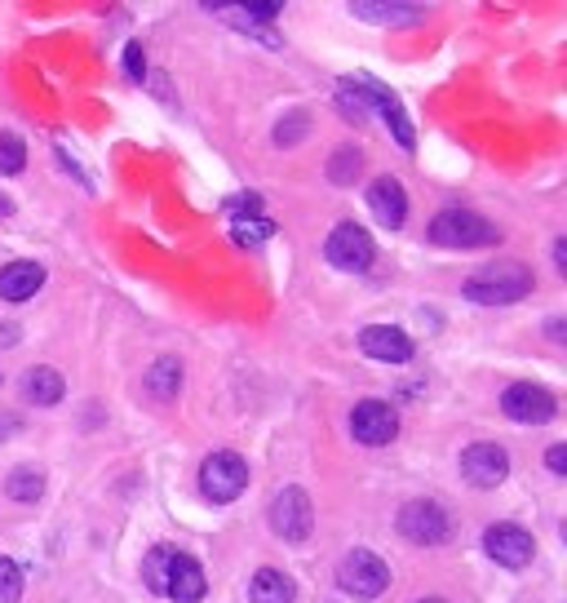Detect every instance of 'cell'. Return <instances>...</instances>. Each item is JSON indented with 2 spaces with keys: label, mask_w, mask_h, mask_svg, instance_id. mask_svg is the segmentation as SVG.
I'll use <instances>...</instances> for the list:
<instances>
[{
  "label": "cell",
  "mask_w": 567,
  "mask_h": 603,
  "mask_svg": "<svg viewBox=\"0 0 567 603\" xmlns=\"http://www.w3.org/2000/svg\"><path fill=\"white\" fill-rule=\"evenodd\" d=\"M6 493H10L14 501H41V493H45V475H41L36 466H19V470H10Z\"/></svg>",
  "instance_id": "21"
},
{
  "label": "cell",
  "mask_w": 567,
  "mask_h": 603,
  "mask_svg": "<svg viewBox=\"0 0 567 603\" xmlns=\"http://www.w3.org/2000/svg\"><path fill=\"white\" fill-rule=\"evenodd\" d=\"M14 338H19V329H10V325L0 329V347H14Z\"/></svg>",
  "instance_id": "29"
},
{
  "label": "cell",
  "mask_w": 567,
  "mask_h": 603,
  "mask_svg": "<svg viewBox=\"0 0 567 603\" xmlns=\"http://www.w3.org/2000/svg\"><path fill=\"white\" fill-rule=\"evenodd\" d=\"M421 603H443V599H421Z\"/></svg>",
  "instance_id": "31"
},
{
  "label": "cell",
  "mask_w": 567,
  "mask_h": 603,
  "mask_svg": "<svg viewBox=\"0 0 567 603\" xmlns=\"http://www.w3.org/2000/svg\"><path fill=\"white\" fill-rule=\"evenodd\" d=\"M355 19L364 23H391V28H408L421 19V6H377V0H360V6H351Z\"/></svg>",
  "instance_id": "17"
},
{
  "label": "cell",
  "mask_w": 567,
  "mask_h": 603,
  "mask_svg": "<svg viewBox=\"0 0 567 603\" xmlns=\"http://www.w3.org/2000/svg\"><path fill=\"white\" fill-rule=\"evenodd\" d=\"M545 466H549L554 475H567V444H549V453H545Z\"/></svg>",
  "instance_id": "27"
},
{
  "label": "cell",
  "mask_w": 567,
  "mask_h": 603,
  "mask_svg": "<svg viewBox=\"0 0 567 603\" xmlns=\"http://www.w3.org/2000/svg\"><path fill=\"white\" fill-rule=\"evenodd\" d=\"M248 599L253 603H293V581L284 572H275V568H261L253 576V585H248Z\"/></svg>",
  "instance_id": "19"
},
{
  "label": "cell",
  "mask_w": 567,
  "mask_h": 603,
  "mask_svg": "<svg viewBox=\"0 0 567 603\" xmlns=\"http://www.w3.org/2000/svg\"><path fill=\"white\" fill-rule=\"evenodd\" d=\"M19 594H23V572L14 559L0 554V603H19Z\"/></svg>",
  "instance_id": "24"
},
{
  "label": "cell",
  "mask_w": 567,
  "mask_h": 603,
  "mask_svg": "<svg viewBox=\"0 0 567 603\" xmlns=\"http://www.w3.org/2000/svg\"><path fill=\"white\" fill-rule=\"evenodd\" d=\"M23 165H28V147H23V138H14V134H0V173H23Z\"/></svg>",
  "instance_id": "23"
},
{
  "label": "cell",
  "mask_w": 567,
  "mask_h": 603,
  "mask_svg": "<svg viewBox=\"0 0 567 603\" xmlns=\"http://www.w3.org/2000/svg\"><path fill=\"white\" fill-rule=\"evenodd\" d=\"M324 253H329V262H333L338 271H368L373 257H377L373 235H368L360 222H338L333 235H329V244H324Z\"/></svg>",
  "instance_id": "8"
},
{
  "label": "cell",
  "mask_w": 567,
  "mask_h": 603,
  "mask_svg": "<svg viewBox=\"0 0 567 603\" xmlns=\"http://www.w3.org/2000/svg\"><path fill=\"white\" fill-rule=\"evenodd\" d=\"M430 240H435L439 248H488V244H496L501 235H496V226H492L488 218H479V213H470V209H443V213L430 222Z\"/></svg>",
  "instance_id": "3"
},
{
  "label": "cell",
  "mask_w": 567,
  "mask_h": 603,
  "mask_svg": "<svg viewBox=\"0 0 567 603\" xmlns=\"http://www.w3.org/2000/svg\"><path fill=\"white\" fill-rule=\"evenodd\" d=\"M368 209H373V218L382 222V226H404V218H408V191H404V182L399 178H377L373 187H368Z\"/></svg>",
  "instance_id": "15"
},
{
  "label": "cell",
  "mask_w": 567,
  "mask_h": 603,
  "mask_svg": "<svg viewBox=\"0 0 567 603\" xmlns=\"http://www.w3.org/2000/svg\"><path fill=\"white\" fill-rule=\"evenodd\" d=\"M125 76H129V81H142V76H147V54H142V45H129V50H125Z\"/></svg>",
  "instance_id": "26"
},
{
  "label": "cell",
  "mask_w": 567,
  "mask_h": 603,
  "mask_svg": "<svg viewBox=\"0 0 567 603\" xmlns=\"http://www.w3.org/2000/svg\"><path fill=\"white\" fill-rule=\"evenodd\" d=\"M360 351L368 360H382V364H408L413 360V338L404 329H391V325H368L360 334Z\"/></svg>",
  "instance_id": "14"
},
{
  "label": "cell",
  "mask_w": 567,
  "mask_h": 603,
  "mask_svg": "<svg viewBox=\"0 0 567 603\" xmlns=\"http://www.w3.org/2000/svg\"><path fill=\"white\" fill-rule=\"evenodd\" d=\"M41 284H45L41 262H10L6 271H0V297L6 302H28V297H36Z\"/></svg>",
  "instance_id": "16"
},
{
  "label": "cell",
  "mask_w": 567,
  "mask_h": 603,
  "mask_svg": "<svg viewBox=\"0 0 567 603\" xmlns=\"http://www.w3.org/2000/svg\"><path fill=\"white\" fill-rule=\"evenodd\" d=\"M360 169H364V156H360V147H338V151H333V160H329V182H338V187H351V182L360 178Z\"/></svg>",
  "instance_id": "22"
},
{
  "label": "cell",
  "mask_w": 567,
  "mask_h": 603,
  "mask_svg": "<svg viewBox=\"0 0 567 603\" xmlns=\"http://www.w3.org/2000/svg\"><path fill=\"white\" fill-rule=\"evenodd\" d=\"M307 134V112H298V116H289V120H279V129H275V142L284 147V142H298Z\"/></svg>",
  "instance_id": "25"
},
{
  "label": "cell",
  "mask_w": 567,
  "mask_h": 603,
  "mask_svg": "<svg viewBox=\"0 0 567 603\" xmlns=\"http://www.w3.org/2000/svg\"><path fill=\"white\" fill-rule=\"evenodd\" d=\"M14 213V204H10V195H0V218H10Z\"/></svg>",
  "instance_id": "30"
},
{
  "label": "cell",
  "mask_w": 567,
  "mask_h": 603,
  "mask_svg": "<svg viewBox=\"0 0 567 603\" xmlns=\"http://www.w3.org/2000/svg\"><path fill=\"white\" fill-rule=\"evenodd\" d=\"M461 475H466V484H474V488H496V484L510 475V457H505L501 444H470V448L461 453Z\"/></svg>",
  "instance_id": "13"
},
{
  "label": "cell",
  "mask_w": 567,
  "mask_h": 603,
  "mask_svg": "<svg viewBox=\"0 0 567 603\" xmlns=\"http://www.w3.org/2000/svg\"><path fill=\"white\" fill-rule=\"evenodd\" d=\"M483 550L501 563V568H527L532 554H536V541L532 532H523L518 523H496L483 532Z\"/></svg>",
  "instance_id": "12"
},
{
  "label": "cell",
  "mask_w": 567,
  "mask_h": 603,
  "mask_svg": "<svg viewBox=\"0 0 567 603\" xmlns=\"http://www.w3.org/2000/svg\"><path fill=\"white\" fill-rule=\"evenodd\" d=\"M147 391L156 400H173L182 391V364L178 360H156L151 373H147Z\"/></svg>",
  "instance_id": "20"
},
{
  "label": "cell",
  "mask_w": 567,
  "mask_h": 603,
  "mask_svg": "<svg viewBox=\"0 0 567 603\" xmlns=\"http://www.w3.org/2000/svg\"><path fill=\"white\" fill-rule=\"evenodd\" d=\"M200 484H204V497L208 501H235L248 484V466L239 453H213L204 466H200Z\"/></svg>",
  "instance_id": "9"
},
{
  "label": "cell",
  "mask_w": 567,
  "mask_h": 603,
  "mask_svg": "<svg viewBox=\"0 0 567 603\" xmlns=\"http://www.w3.org/2000/svg\"><path fill=\"white\" fill-rule=\"evenodd\" d=\"M351 81V89L364 98V107L368 112H377L386 125H391V134H395V142L404 147V151H413L417 147V134H413V120L404 116V107H399V98L386 89V85H377V81H368V76H346Z\"/></svg>",
  "instance_id": "6"
},
{
  "label": "cell",
  "mask_w": 567,
  "mask_h": 603,
  "mask_svg": "<svg viewBox=\"0 0 567 603\" xmlns=\"http://www.w3.org/2000/svg\"><path fill=\"white\" fill-rule=\"evenodd\" d=\"M142 581H147L156 594L173 599V603H200L204 590H208L204 568H200L186 550H173V546H156V550L147 554V563H142Z\"/></svg>",
  "instance_id": "1"
},
{
  "label": "cell",
  "mask_w": 567,
  "mask_h": 603,
  "mask_svg": "<svg viewBox=\"0 0 567 603\" xmlns=\"http://www.w3.org/2000/svg\"><path fill=\"white\" fill-rule=\"evenodd\" d=\"M338 585L351 594V599H377V594H386V585H391V568H386V559L382 554H373V550H351L346 559H342V568H338Z\"/></svg>",
  "instance_id": "4"
},
{
  "label": "cell",
  "mask_w": 567,
  "mask_h": 603,
  "mask_svg": "<svg viewBox=\"0 0 567 603\" xmlns=\"http://www.w3.org/2000/svg\"><path fill=\"white\" fill-rule=\"evenodd\" d=\"M501 409H505V417H510V422H518V426H541V422H554L558 400H554L545 387L514 382V387L501 395Z\"/></svg>",
  "instance_id": "10"
},
{
  "label": "cell",
  "mask_w": 567,
  "mask_h": 603,
  "mask_svg": "<svg viewBox=\"0 0 567 603\" xmlns=\"http://www.w3.org/2000/svg\"><path fill=\"white\" fill-rule=\"evenodd\" d=\"M554 266L567 275V244H563V240H554Z\"/></svg>",
  "instance_id": "28"
},
{
  "label": "cell",
  "mask_w": 567,
  "mask_h": 603,
  "mask_svg": "<svg viewBox=\"0 0 567 603\" xmlns=\"http://www.w3.org/2000/svg\"><path fill=\"white\" fill-rule=\"evenodd\" d=\"M63 391H67V382H63V373H58V369H32V373H28V382H23V395H28L32 404H41V409L58 404V400H63Z\"/></svg>",
  "instance_id": "18"
},
{
  "label": "cell",
  "mask_w": 567,
  "mask_h": 603,
  "mask_svg": "<svg viewBox=\"0 0 567 603\" xmlns=\"http://www.w3.org/2000/svg\"><path fill=\"white\" fill-rule=\"evenodd\" d=\"M461 293L479 307H510V302H523L532 293V271L523 262H496V266H483L474 271Z\"/></svg>",
  "instance_id": "2"
},
{
  "label": "cell",
  "mask_w": 567,
  "mask_h": 603,
  "mask_svg": "<svg viewBox=\"0 0 567 603\" xmlns=\"http://www.w3.org/2000/svg\"><path fill=\"white\" fill-rule=\"evenodd\" d=\"M399 532H404L413 546H439V541H448L452 519H448V510H443L439 501L417 497V501H404V506H399Z\"/></svg>",
  "instance_id": "5"
},
{
  "label": "cell",
  "mask_w": 567,
  "mask_h": 603,
  "mask_svg": "<svg viewBox=\"0 0 567 603\" xmlns=\"http://www.w3.org/2000/svg\"><path fill=\"white\" fill-rule=\"evenodd\" d=\"M351 435L360 444H368V448H382V444H391L399 435V417H395V409L386 400H360L355 413H351Z\"/></svg>",
  "instance_id": "11"
},
{
  "label": "cell",
  "mask_w": 567,
  "mask_h": 603,
  "mask_svg": "<svg viewBox=\"0 0 567 603\" xmlns=\"http://www.w3.org/2000/svg\"><path fill=\"white\" fill-rule=\"evenodd\" d=\"M270 528H275V537H284V541H307L311 528H315L311 497H307L302 488H284V493L270 501Z\"/></svg>",
  "instance_id": "7"
}]
</instances>
